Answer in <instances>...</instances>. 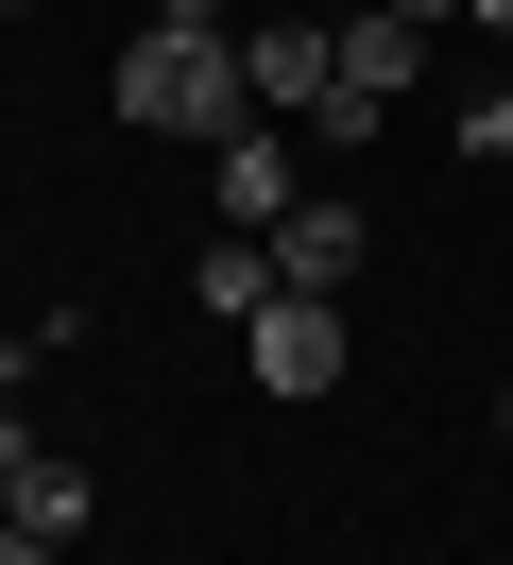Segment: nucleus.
I'll return each mask as SVG.
<instances>
[{
  "label": "nucleus",
  "instance_id": "f257e3e1",
  "mask_svg": "<svg viewBox=\"0 0 513 565\" xmlns=\"http://www.w3.org/2000/svg\"><path fill=\"white\" fill-rule=\"evenodd\" d=\"M103 104H120L137 138H239V120H257V70H239V35L154 18V35L120 52V86H103Z\"/></svg>",
  "mask_w": 513,
  "mask_h": 565
},
{
  "label": "nucleus",
  "instance_id": "f03ea898",
  "mask_svg": "<svg viewBox=\"0 0 513 565\" xmlns=\"http://www.w3.org/2000/svg\"><path fill=\"white\" fill-rule=\"evenodd\" d=\"M239 377H257V394H291V412H308V394L342 377V291H274V309L239 326Z\"/></svg>",
  "mask_w": 513,
  "mask_h": 565
},
{
  "label": "nucleus",
  "instance_id": "7ed1b4c3",
  "mask_svg": "<svg viewBox=\"0 0 513 565\" xmlns=\"http://www.w3.org/2000/svg\"><path fill=\"white\" fill-rule=\"evenodd\" d=\"M325 35H342V52H325V104H360V120H376V104H410V70H428V18L360 0V18H325ZM325 104H308V120H325Z\"/></svg>",
  "mask_w": 513,
  "mask_h": 565
},
{
  "label": "nucleus",
  "instance_id": "20e7f679",
  "mask_svg": "<svg viewBox=\"0 0 513 565\" xmlns=\"http://www.w3.org/2000/svg\"><path fill=\"white\" fill-rule=\"evenodd\" d=\"M0 497H18V548H86V462L34 412H0Z\"/></svg>",
  "mask_w": 513,
  "mask_h": 565
},
{
  "label": "nucleus",
  "instance_id": "39448f33",
  "mask_svg": "<svg viewBox=\"0 0 513 565\" xmlns=\"http://www.w3.org/2000/svg\"><path fill=\"white\" fill-rule=\"evenodd\" d=\"M325 18H308V0H274V18H239V70H257V120H291V104H325Z\"/></svg>",
  "mask_w": 513,
  "mask_h": 565
},
{
  "label": "nucleus",
  "instance_id": "423d86ee",
  "mask_svg": "<svg viewBox=\"0 0 513 565\" xmlns=\"http://www.w3.org/2000/svg\"><path fill=\"white\" fill-rule=\"evenodd\" d=\"M205 189H223V223H257V241L308 206V189H291V138H257V120H239V138H205Z\"/></svg>",
  "mask_w": 513,
  "mask_h": 565
},
{
  "label": "nucleus",
  "instance_id": "0eeeda50",
  "mask_svg": "<svg viewBox=\"0 0 513 565\" xmlns=\"http://www.w3.org/2000/svg\"><path fill=\"white\" fill-rule=\"evenodd\" d=\"M274 275H291V291H342V275H360V206H342V189H308V206L274 223Z\"/></svg>",
  "mask_w": 513,
  "mask_h": 565
},
{
  "label": "nucleus",
  "instance_id": "6e6552de",
  "mask_svg": "<svg viewBox=\"0 0 513 565\" xmlns=\"http://www.w3.org/2000/svg\"><path fill=\"white\" fill-rule=\"evenodd\" d=\"M189 291H205V326H257V309H274L291 275H274V241L239 223V241H205V275H189Z\"/></svg>",
  "mask_w": 513,
  "mask_h": 565
},
{
  "label": "nucleus",
  "instance_id": "1a4fd4ad",
  "mask_svg": "<svg viewBox=\"0 0 513 565\" xmlns=\"http://www.w3.org/2000/svg\"><path fill=\"white\" fill-rule=\"evenodd\" d=\"M462 154H479V172H513V86H496V104H462Z\"/></svg>",
  "mask_w": 513,
  "mask_h": 565
},
{
  "label": "nucleus",
  "instance_id": "9d476101",
  "mask_svg": "<svg viewBox=\"0 0 513 565\" xmlns=\"http://www.w3.org/2000/svg\"><path fill=\"white\" fill-rule=\"evenodd\" d=\"M154 18H189V35H223V0H154Z\"/></svg>",
  "mask_w": 513,
  "mask_h": 565
},
{
  "label": "nucleus",
  "instance_id": "9b49d317",
  "mask_svg": "<svg viewBox=\"0 0 513 565\" xmlns=\"http://www.w3.org/2000/svg\"><path fill=\"white\" fill-rule=\"evenodd\" d=\"M34 343H52V326H0V377H18V360H34Z\"/></svg>",
  "mask_w": 513,
  "mask_h": 565
},
{
  "label": "nucleus",
  "instance_id": "f8f14e48",
  "mask_svg": "<svg viewBox=\"0 0 513 565\" xmlns=\"http://www.w3.org/2000/svg\"><path fill=\"white\" fill-rule=\"evenodd\" d=\"M462 18H479V35H513V0H462Z\"/></svg>",
  "mask_w": 513,
  "mask_h": 565
},
{
  "label": "nucleus",
  "instance_id": "ddd939ff",
  "mask_svg": "<svg viewBox=\"0 0 513 565\" xmlns=\"http://www.w3.org/2000/svg\"><path fill=\"white\" fill-rule=\"evenodd\" d=\"M308 18H360V0H308Z\"/></svg>",
  "mask_w": 513,
  "mask_h": 565
},
{
  "label": "nucleus",
  "instance_id": "4468645a",
  "mask_svg": "<svg viewBox=\"0 0 513 565\" xmlns=\"http://www.w3.org/2000/svg\"><path fill=\"white\" fill-rule=\"evenodd\" d=\"M0 548H18V497H0Z\"/></svg>",
  "mask_w": 513,
  "mask_h": 565
},
{
  "label": "nucleus",
  "instance_id": "2eb2a0df",
  "mask_svg": "<svg viewBox=\"0 0 513 565\" xmlns=\"http://www.w3.org/2000/svg\"><path fill=\"white\" fill-rule=\"evenodd\" d=\"M496 428H513V377H496Z\"/></svg>",
  "mask_w": 513,
  "mask_h": 565
},
{
  "label": "nucleus",
  "instance_id": "dca6fc26",
  "mask_svg": "<svg viewBox=\"0 0 513 565\" xmlns=\"http://www.w3.org/2000/svg\"><path fill=\"white\" fill-rule=\"evenodd\" d=\"M0 565H18V548H0Z\"/></svg>",
  "mask_w": 513,
  "mask_h": 565
}]
</instances>
